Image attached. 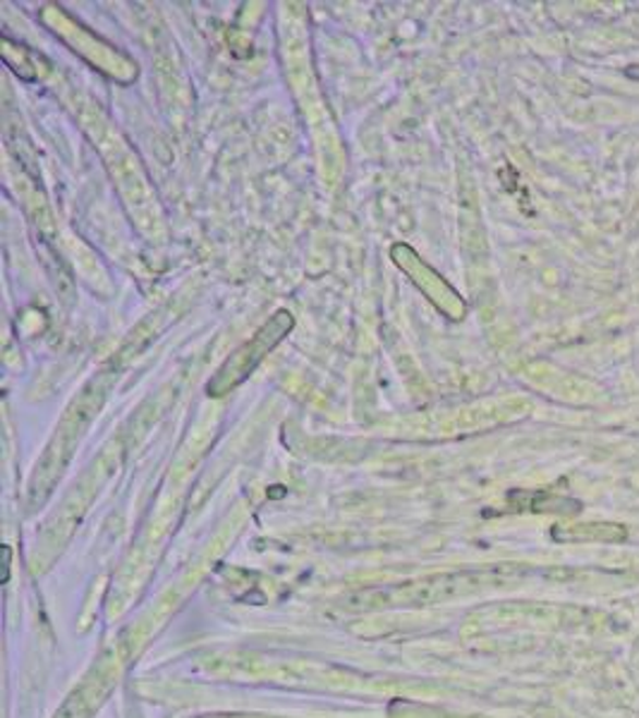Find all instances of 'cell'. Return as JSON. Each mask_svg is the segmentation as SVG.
I'll list each match as a JSON object with an SVG mask.
<instances>
[{
    "label": "cell",
    "instance_id": "5",
    "mask_svg": "<svg viewBox=\"0 0 639 718\" xmlns=\"http://www.w3.org/2000/svg\"><path fill=\"white\" fill-rule=\"evenodd\" d=\"M625 75H628L630 80H637L639 82V68L635 65V68H628V70H625Z\"/></svg>",
    "mask_w": 639,
    "mask_h": 718
},
{
    "label": "cell",
    "instance_id": "1",
    "mask_svg": "<svg viewBox=\"0 0 639 718\" xmlns=\"http://www.w3.org/2000/svg\"><path fill=\"white\" fill-rule=\"evenodd\" d=\"M294 326L292 314L288 309H280L272 316V321H266L260 331H256L248 343L238 348L232 355L220 364V369L212 381L206 384V393L212 398H220L230 391H236L240 384H244L252 376V372L260 367L282 338H286Z\"/></svg>",
    "mask_w": 639,
    "mask_h": 718
},
{
    "label": "cell",
    "instance_id": "2",
    "mask_svg": "<svg viewBox=\"0 0 639 718\" xmlns=\"http://www.w3.org/2000/svg\"><path fill=\"white\" fill-rule=\"evenodd\" d=\"M390 257L400 271L410 276V281L424 292L426 300L432 302L438 312H444L453 321L462 319L467 312V304L462 302V297L432 269V266L422 261L420 254H417L410 245H396L390 250Z\"/></svg>",
    "mask_w": 639,
    "mask_h": 718
},
{
    "label": "cell",
    "instance_id": "4",
    "mask_svg": "<svg viewBox=\"0 0 639 718\" xmlns=\"http://www.w3.org/2000/svg\"><path fill=\"white\" fill-rule=\"evenodd\" d=\"M522 498V506L530 508V510H544V513H565V515H575L582 510L580 501H572V498H560V496H553V494H515Z\"/></svg>",
    "mask_w": 639,
    "mask_h": 718
},
{
    "label": "cell",
    "instance_id": "3",
    "mask_svg": "<svg viewBox=\"0 0 639 718\" xmlns=\"http://www.w3.org/2000/svg\"><path fill=\"white\" fill-rule=\"evenodd\" d=\"M628 532L620 525H575L568 530H553V539L560 541H625Z\"/></svg>",
    "mask_w": 639,
    "mask_h": 718
}]
</instances>
